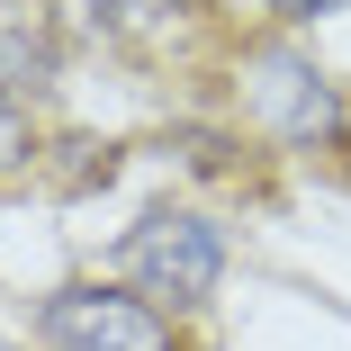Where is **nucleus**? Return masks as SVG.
Here are the masks:
<instances>
[{
  "label": "nucleus",
  "mask_w": 351,
  "mask_h": 351,
  "mask_svg": "<svg viewBox=\"0 0 351 351\" xmlns=\"http://www.w3.org/2000/svg\"><path fill=\"white\" fill-rule=\"evenodd\" d=\"M117 270H126V289L154 298L162 315H189V306H207V289H217V270H226V226L198 217V207H154V217L117 243Z\"/></svg>",
  "instance_id": "1"
},
{
  "label": "nucleus",
  "mask_w": 351,
  "mask_h": 351,
  "mask_svg": "<svg viewBox=\"0 0 351 351\" xmlns=\"http://www.w3.org/2000/svg\"><path fill=\"white\" fill-rule=\"evenodd\" d=\"M45 333L54 351H189L154 298H126V289H63L45 306Z\"/></svg>",
  "instance_id": "2"
},
{
  "label": "nucleus",
  "mask_w": 351,
  "mask_h": 351,
  "mask_svg": "<svg viewBox=\"0 0 351 351\" xmlns=\"http://www.w3.org/2000/svg\"><path fill=\"white\" fill-rule=\"evenodd\" d=\"M243 99H252V117L279 135V145H333L342 135V90L315 73L306 54H252V73H243Z\"/></svg>",
  "instance_id": "3"
},
{
  "label": "nucleus",
  "mask_w": 351,
  "mask_h": 351,
  "mask_svg": "<svg viewBox=\"0 0 351 351\" xmlns=\"http://www.w3.org/2000/svg\"><path fill=\"white\" fill-rule=\"evenodd\" d=\"M90 36H108V45H154L162 27H180L189 10H207V0H63Z\"/></svg>",
  "instance_id": "4"
},
{
  "label": "nucleus",
  "mask_w": 351,
  "mask_h": 351,
  "mask_svg": "<svg viewBox=\"0 0 351 351\" xmlns=\"http://www.w3.org/2000/svg\"><path fill=\"white\" fill-rule=\"evenodd\" d=\"M27 154H36V126H27V108H19L10 90H0V180H10Z\"/></svg>",
  "instance_id": "5"
},
{
  "label": "nucleus",
  "mask_w": 351,
  "mask_h": 351,
  "mask_svg": "<svg viewBox=\"0 0 351 351\" xmlns=\"http://www.w3.org/2000/svg\"><path fill=\"white\" fill-rule=\"evenodd\" d=\"M270 10H289V19H324V10H342V0H270Z\"/></svg>",
  "instance_id": "6"
}]
</instances>
